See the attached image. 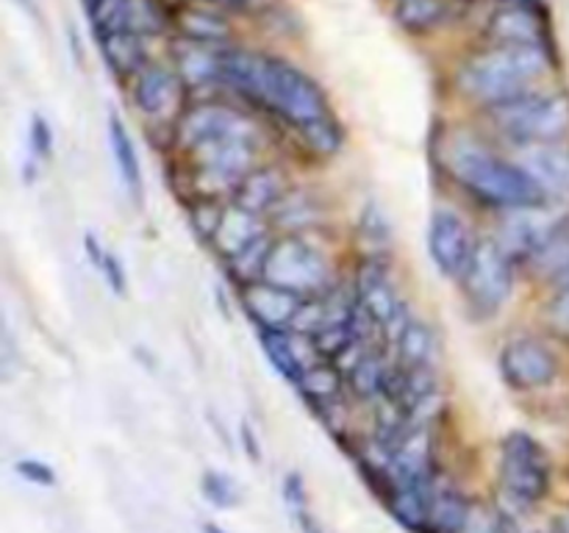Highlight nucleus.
I'll return each mask as SVG.
<instances>
[{
	"mask_svg": "<svg viewBox=\"0 0 569 533\" xmlns=\"http://www.w3.org/2000/svg\"><path fill=\"white\" fill-rule=\"evenodd\" d=\"M220 83L292 131L333 114L326 92L309 72L256 50L222 48Z\"/></svg>",
	"mask_w": 569,
	"mask_h": 533,
	"instance_id": "1",
	"label": "nucleus"
},
{
	"mask_svg": "<svg viewBox=\"0 0 569 533\" xmlns=\"http://www.w3.org/2000/svg\"><path fill=\"white\" fill-rule=\"evenodd\" d=\"M439 167L470 203L495 214L553 205L515 155L498 150L481 133H448L439 150Z\"/></svg>",
	"mask_w": 569,
	"mask_h": 533,
	"instance_id": "2",
	"label": "nucleus"
},
{
	"mask_svg": "<svg viewBox=\"0 0 569 533\" xmlns=\"http://www.w3.org/2000/svg\"><path fill=\"white\" fill-rule=\"evenodd\" d=\"M548 44H487L456 72V89L483 111L533 92L548 76Z\"/></svg>",
	"mask_w": 569,
	"mask_h": 533,
	"instance_id": "3",
	"label": "nucleus"
},
{
	"mask_svg": "<svg viewBox=\"0 0 569 533\" xmlns=\"http://www.w3.org/2000/svg\"><path fill=\"white\" fill-rule=\"evenodd\" d=\"M487 122L489 131L511 150L567 142L569 94L533 89L522 98L487 109Z\"/></svg>",
	"mask_w": 569,
	"mask_h": 533,
	"instance_id": "4",
	"label": "nucleus"
},
{
	"mask_svg": "<svg viewBox=\"0 0 569 533\" xmlns=\"http://www.w3.org/2000/svg\"><path fill=\"white\" fill-rule=\"evenodd\" d=\"M550 477L553 466L542 442L528 431L506 433L498 459V486L503 500L500 511L517 516L542 503L550 492Z\"/></svg>",
	"mask_w": 569,
	"mask_h": 533,
	"instance_id": "5",
	"label": "nucleus"
},
{
	"mask_svg": "<svg viewBox=\"0 0 569 533\" xmlns=\"http://www.w3.org/2000/svg\"><path fill=\"white\" fill-rule=\"evenodd\" d=\"M261 278L303 298H315L326 294L342 275L317 233H276Z\"/></svg>",
	"mask_w": 569,
	"mask_h": 533,
	"instance_id": "6",
	"label": "nucleus"
},
{
	"mask_svg": "<svg viewBox=\"0 0 569 533\" xmlns=\"http://www.w3.org/2000/svg\"><path fill=\"white\" fill-rule=\"evenodd\" d=\"M517 272L520 266L500 248L498 239L478 237L470 264L456 283H459L467 309L481 320H489L500 314L503 305L515 298Z\"/></svg>",
	"mask_w": 569,
	"mask_h": 533,
	"instance_id": "7",
	"label": "nucleus"
},
{
	"mask_svg": "<svg viewBox=\"0 0 569 533\" xmlns=\"http://www.w3.org/2000/svg\"><path fill=\"white\" fill-rule=\"evenodd\" d=\"M500 378L515 392H539L559 378L561 361L548 333H517L500 348Z\"/></svg>",
	"mask_w": 569,
	"mask_h": 533,
	"instance_id": "8",
	"label": "nucleus"
},
{
	"mask_svg": "<svg viewBox=\"0 0 569 533\" xmlns=\"http://www.w3.org/2000/svg\"><path fill=\"white\" fill-rule=\"evenodd\" d=\"M131 103L150 128H167L172 133L176 122L187 111V83L176 67L150 61L137 78H131Z\"/></svg>",
	"mask_w": 569,
	"mask_h": 533,
	"instance_id": "9",
	"label": "nucleus"
},
{
	"mask_svg": "<svg viewBox=\"0 0 569 533\" xmlns=\"http://www.w3.org/2000/svg\"><path fill=\"white\" fill-rule=\"evenodd\" d=\"M253 122V117L233 109V105L220 103V100H200V103L187 105L181 120L172 128V153H189V150L200 148L206 142H214L220 137H228V133L244 131Z\"/></svg>",
	"mask_w": 569,
	"mask_h": 533,
	"instance_id": "10",
	"label": "nucleus"
},
{
	"mask_svg": "<svg viewBox=\"0 0 569 533\" xmlns=\"http://www.w3.org/2000/svg\"><path fill=\"white\" fill-rule=\"evenodd\" d=\"M478 237L472 233L470 222L450 205H439L428 222V255L439 275L459 281L472 259Z\"/></svg>",
	"mask_w": 569,
	"mask_h": 533,
	"instance_id": "11",
	"label": "nucleus"
},
{
	"mask_svg": "<svg viewBox=\"0 0 569 533\" xmlns=\"http://www.w3.org/2000/svg\"><path fill=\"white\" fill-rule=\"evenodd\" d=\"M237 300L244 316L256 325V331H289L306 298L261 278V281L239 286Z\"/></svg>",
	"mask_w": 569,
	"mask_h": 533,
	"instance_id": "12",
	"label": "nucleus"
},
{
	"mask_svg": "<svg viewBox=\"0 0 569 533\" xmlns=\"http://www.w3.org/2000/svg\"><path fill=\"white\" fill-rule=\"evenodd\" d=\"M292 172H289V167L283 164V161H261V164L239 183L231 203L242 205L250 214L270 220V214L281 205V200L292 192Z\"/></svg>",
	"mask_w": 569,
	"mask_h": 533,
	"instance_id": "13",
	"label": "nucleus"
},
{
	"mask_svg": "<svg viewBox=\"0 0 569 533\" xmlns=\"http://www.w3.org/2000/svg\"><path fill=\"white\" fill-rule=\"evenodd\" d=\"M517 164L531 175L550 203L569 198V144H531V148L511 150Z\"/></svg>",
	"mask_w": 569,
	"mask_h": 533,
	"instance_id": "14",
	"label": "nucleus"
},
{
	"mask_svg": "<svg viewBox=\"0 0 569 533\" xmlns=\"http://www.w3.org/2000/svg\"><path fill=\"white\" fill-rule=\"evenodd\" d=\"M259 333V348L267 355L272 370L287 383L298 386L303 372L309 370L311 361H317L315 344L303 336H295L292 331H256Z\"/></svg>",
	"mask_w": 569,
	"mask_h": 533,
	"instance_id": "15",
	"label": "nucleus"
},
{
	"mask_svg": "<svg viewBox=\"0 0 569 533\" xmlns=\"http://www.w3.org/2000/svg\"><path fill=\"white\" fill-rule=\"evenodd\" d=\"M267 222L276 233H320L326 225V200L295 183L292 192L281 200Z\"/></svg>",
	"mask_w": 569,
	"mask_h": 533,
	"instance_id": "16",
	"label": "nucleus"
},
{
	"mask_svg": "<svg viewBox=\"0 0 569 533\" xmlns=\"http://www.w3.org/2000/svg\"><path fill=\"white\" fill-rule=\"evenodd\" d=\"M270 231L272 228L264 217H256L250 214V211H244L242 205L228 203L226 214H222L220 220V228H217L209 248L220 255V261H228L237 253H242L244 248H250L253 242H259V239L267 237Z\"/></svg>",
	"mask_w": 569,
	"mask_h": 533,
	"instance_id": "17",
	"label": "nucleus"
},
{
	"mask_svg": "<svg viewBox=\"0 0 569 533\" xmlns=\"http://www.w3.org/2000/svg\"><path fill=\"white\" fill-rule=\"evenodd\" d=\"M489 44H548L539 9L528 6H503L487 26Z\"/></svg>",
	"mask_w": 569,
	"mask_h": 533,
	"instance_id": "18",
	"label": "nucleus"
},
{
	"mask_svg": "<svg viewBox=\"0 0 569 533\" xmlns=\"http://www.w3.org/2000/svg\"><path fill=\"white\" fill-rule=\"evenodd\" d=\"M392 355L387 348H372L348 370V392L359 403L378 405L387 398L389 378H392Z\"/></svg>",
	"mask_w": 569,
	"mask_h": 533,
	"instance_id": "19",
	"label": "nucleus"
},
{
	"mask_svg": "<svg viewBox=\"0 0 569 533\" xmlns=\"http://www.w3.org/2000/svg\"><path fill=\"white\" fill-rule=\"evenodd\" d=\"M472 511H476V505L461 492V486H456L448 477H439L422 533H467Z\"/></svg>",
	"mask_w": 569,
	"mask_h": 533,
	"instance_id": "20",
	"label": "nucleus"
},
{
	"mask_svg": "<svg viewBox=\"0 0 569 533\" xmlns=\"http://www.w3.org/2000/svg\"><path fill=\"white\" fill-rule=\"evenodd\" d=\"M300 392V398L306 400L311 411H322L328 405L339 403V400L350 398L348 392V375H345L342 366L331 359H317L311 361L309 370L303 372L300 383L295 386Z\"/></svg>",
	"mask_w": 569,
	"mask_h": 533,
	"instance_id": "21",
	"label": "nucleus"
},
{
	"mask_svg": "<svg viewBox=\"0 0 569 533\" xmlns=\"http://www.w3.org/2000/svg\"><path fill=\"white\" fill-rule=\"evenodd\" d=\"M220 50L214 44H200L192 39H181L172 50V59H176V72L181 76V81L187 83V89H200L211 87V83H220Z\"/></svg>",
	"mask_w": 569,
	"mask_h": 533,
	"instance_id": "22",
	"label": "nucleus"
},
{
	"mask_svg": "<svg viewBox=\"0 0 569 533\" xmlns=\"http://www.w3.org/2000/svg\"><path fill=\"white\" fill-rule=\"evenodd\" d=\"M437 477H428V481H417V483H406V486H395L392 492H387L383 503H387L389 514L400 522L409 531L422 533L426 531L428 522V511H431V500H433V489H437Z\"/></svg>",
	"mask_w": 569,
	"mask_h": 533,
	"instance_id": "23",
	"label": "nucleus"
},
{
	"mask_svg": "<svg viewBox=\"0 0 569 533\" xmlns=\"http://www.w3.org/2000/svg\"><path fill=\"white\" fill-rule=\"evenodd\" d=\"M439 339L420 316H411L400 336L389 344V355L398 366H437Z\"/></svg>",
	"mask_w": 569,
	"mask_h": 533,
	"instance_id": "24",
	"label": "nucleus"
},
{
	"mask_svg": "<svg viewBox=\"0 0 569 533\" xmlns=\"http://www.w3.org/2000/svg\"><path fill=\"white\" fill-rule=\"evenodd\" d=\"M100 39V53H103L106 64L122 81L137 78L144 67L150 64L148 48H144V37H137L131 31H114L106 33Z\"/></svg>",
	"mask_w": 569,
	"mask_h": 533,
	"instance_id": "25",
	"label": "nucleus"
},
{
	"mask_svg": "<svg viewBox=\"0 0 569 533\" xmlns=\"http://www.w3.org/2000/svg\"><path fill=\"white\" fill-rule=\"evenodd\" d=\"M109 150L114 159L117 172H120L122 187L128 189L133 200H142L144 181H142V164H139L137 144H133L131 131L122 122L120 114H109Z\"/></svg>",
	"mask_w": 569,
	"mask_h": 533,
	"instance_id": "26",
	"label": "nucleus"
},
{
	"mask_svg": "<svg viewBox=\"0 0 569 533\" xmlns=\"http://www.w3.org/2000/svg\"><path fill=\"white\" fill-rule=\"evenodd\" d=\"M292 137L298 148L306 153V159L311 161H328L345 148V128L337 120V114L320 117V120L292 131Z\"/></svg>",
	"mask_w": 569,
	"mask_h": 533,
	"instance_id": "27",
	"label": "nucleus"
},
{
	"mask_svg": "<svg viewBox=\"0 0 569 533\" xmlns=\"http://www.w3.org/2000/svg\"><path fill=\"white\" fill-rule=\"evenodd\" d=\"M176 20L183 39H192V42L200 44H214V48H228V26L220 17L209 14V11L203 9H183Z\"/></svg>",
	"mask_w": 569,
	"mask_h": 533,
	"instance_id": "28",
	"label": "nucleus"
},
{
	"mask_svg": "<svg viewBox=\"0 0 569 533\" xmlns=\"http://www.w3.org/2000/svg\"><path fill=\"white\" fill-rule=\"evenodd\" d=\"M445 3L442 0H398L395 6V20L406 28V31H431L445 20Z\"/></svg>",
	"mask_w": 569,
	"mask_h": 533,
	"instance_id": "29",
	"label": "nucleus"
},
{
	"mask_svg": "<svg viewBox=\"0 0 569 533\" xmlns=\"http://www.w3.org/2000/svg\"><path fill=\"white\" fill-rule=\"evenodd\" d=\"M167 28V14L159 0H128L126 14H122V31H131L137 37H156Z\"/></svg>",
	"mask_w": 569,
	"mask_h": 533,
	"instance_id": "30",
	"label": "nucleus"
},
{
	"mask_svg": "<svg viewBox=\"0 0 569 533\" xmlns=\"http://www.w3.org/2000/svg\"><path fill=\"white\" fill-rule=\"evenodd\" d=\"M226 200H189V203H183L189 228H192L200 242L209 244L214 239L222 214H226Z\"/></svg>",
	"mask_w": 569,
	"mask_h": 533,
	"instance_id": "31",
	"label": "nucleus"
},
{
	"mask_svg": "<svg viewBox=\"0 0 569 533\" xmlns=\"http://www.w3.org/2000/svg\"><path fill=\"white\" fill-rule=\"evenodd\" d=\"M542 325L550 339L569 342V283L553 286L542 303Z\"/></svg>",
	"mask_w": 569,
	"mask_h": 533,
	"instance_id": "32",
	"label": "nucleus"
},
{
	"mask_svg": "<svg viewBox=\"0 0 569 533\" xmlns=\"http://www.w3.org/2000/svg\"><path fill=\"white\" fill-rule=\"evenodd\" d=\"M359 233L370 248L367 253H387V244L392 242V225L383 217L381 205L367 203L359 214Z\"/></svg>",
	"mask_w": 569,
	"mask_h": 533,
	"instance_id": "33",
	"label": "nucleus"
},
{
	"mask_svg": "<svg viewBox=\"0 0 569 533\" xmlns=\"http://www.w3.org/2000/svg\"><path fill=\"white\" fill-rule=\"evenodd\" d=\"M28 148H31L33 164H42L53 153V133H50V122L42 114H33L31 133H28Z\"/></svg>",
	"mask_w": 569,
	"mask_h": 533,
	"instance_id": "34",
	"label": "nucleus"
},
{
	"mask_svg": "<svg viewBox=\"0 0 569 533\" xmlns=\"http://www.w3.org/2000/svg\"><path fill=\"white\" fill-rule=\"evenodd\" d=\"M203 494L214 505H222V509H228V505H233L239 500L237 486H233L231 477L222 475V472H206V475H203Z\"/></svg>",
	"mask_w": 569,
	"mask_h": 533,
	"instance_id": "35",
	"label": "nucleus"
},
{
	"mask_svg": "<svg viewBox=\"0 0 569 533\" xmlns=\"http://www.w3.org/2000/svg\"><path fill=\"white\" fill-rule=\"evenodd\" d=\"M100 275L106 278V283H109L111 292L126 294V289H128L126 270H122V261L117 259V253H111V250H106V259H103V264H100Z\"/></svg>",
	"mask_w": 569,
	"mask_h": 533,
	"instance_id": "36",
	"label": "nucleus"
},
{
	"mask_svg": "<svg viewBox=\"0 0 569 533\" xmlns=\"http://www.w3.org/2000/svg\"><path fill=\"white\" fill-rule=\"evenodd\" d=\"M17 472H20L28 483H37V486H50V483H53V470L37 459H22L20 464H17Z\"/></svg>",
	"mask_w": 569,
	"mask_h": 533,
	"instance_id": "37",
	"label": "nucleus"
},
{
	"mask_svg": "<svg viewBox=\"0 0 569 533\" xmlns=\"http://www.w3.org/2000/svg\"><path fill=\"white\" fill-rule=\"evenodd\" d=\"M83 250H87V255H89V261L94 264V270H100V264H103V259H106V248L100 244V239L94 237L92 231L83 233Z\"/></svg>",
	"mask_w": 569,
	"mask_h": 533,
	"instance_id": "38",
	"label": "nucleus"
},
{
	"mask_svg": "<svg viewBox=\"0 0 569 533\" xmlns=\"http://www.w3.org/2000/svg\"><path fill=\"white\" fill-rule=\"evenodd\" d=\"M239 433H242V444H244V450H248V453H250V459L259 461L261 459V447H259V436H256L253 425H250V422L244 420L242 428H239Z\"/></svg>",
	"mask_w": 569,
	"mask_h": 533,
	"instance_id": "39",
	"label": "nucleus"
},
{
	"mask_svg": "<svg viewBox=\"0 0 569 533\" xmlns=\"http://www.w3.org/2000/svg\"><path fill=\"white\" fill-rule=\"evenodd\" d=\"M506 6H528V9H539L542 0H503Z\"/></svg>",
	"mask_w": 569,
	"mask_h": 533,
	"instance_id": "40",
	"label": "nucleus"
},
{
	"mask_svg": "<svg viewBox=\"0 0 569 533\" xmlns=\"http://www.w3.org/2000/svg\"><path fill=\"white\" fill-rule=\"evenodd\" d=\"M259 3V0H228V6H253Z\"/></svg>",
	"mask_w": 569,
	"mask_h": 533,
	"instance_id": "41",
	"label": "nucleus"
},
{
	"mask_svg": "<svg viewBox=\"0 0 569 533\" xmlns=\"http://www.w3.org/2000/svg\"><path fill=\"white\" fill-rule=\"evenodd\" d=\"M559 527H561V531H565V533H569V514L561 516V520H559Z\"/></svg>",
	"mask_w": 569,
	"mask_h": 533,
	"instance_id": "42",
	"label": "nucleus"
},
{
	"mask_svg": "<svg viewBox=\"0 0 569 533\" xmlns=\"http://www.w3.org/2000/svg\"><path fill=\"white\" fill-rule=\"evenodd\" d=\"M209 3H228V0H209Z\"/></svg>",
	"mask_w": 569,
	"mask_h": 533,
	"instance_id": "43",
	"label": "nucleus"
},
{
	"mask_svg": "<svg viewBox=\"0 0 569 533\" xmlns=\"http://www.w3.org/2000/svg\"><path fill=\"white\" fill-rule=\"evenodd\" d=\"M561 283H569V275H567V278H565V281H561ZM561 283H559V286H561Z\"/></svg>",
	"mask_w": 569,
	"mask_h": 533,
	"instance_id": "44",
	"label": "nucleus"
}]
</instances>
